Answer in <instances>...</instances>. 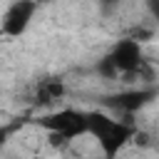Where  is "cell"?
<instances>
[{"mask_svg":"<svg viewBox=\"0 0 159 159\" xmlns=\"http://www.w3.org/2000/svg\"><path fill=\"white\" fill-rule=\"evenodd\" d=\"M87 132L99 142L102 152L112 159L129 139H132V127L124 124V122H117L107 114H99V112H89L87 114Z\"/></svg>","mask_w":159,"mask_h":159,"instance_id":"6da1fadb","label":"cell"},{"mask_svg":"<svg viewBox=\"0 0 159 159\" xmlns=\"http://www.w3.org/2000/svg\"><path fill=\"white\" fill-rule=\"evenodd\" d=\"M42 127L55 134H62L65 139H75L87 132V114L77 109H62V112L47 114L42 119Z\"/></svg>","mask_w":159,"mask_h":159,"instance_id":"7a4b0ae2","label":"cell"},{"mask_svg":"<svg viewBox=\"0 0 159 159\" xmlns=\"http://www.w3.org/2000/svg\"><path fill=\"white\" fill-rule=\"evenodd\" d=\"M35 7H37V5H35L32 0H17V2H12L10 10H7L5 17H2V27H0V32L7 35V37H17V35H22V32L27 30L32 15H35Z\"/></svg>","mask_w":159,"mask_h":159,"instance_id":"3957f363","label":"cell"},{"mask_svg":"<svg viewBox=\"0 0 159 159\" xmlns=\"http://www.w3.org/2000/svg\"><path fill=\"white\" fill-rule=\"evenodd\" d=\"M114 65L117 72H124V75H134V72H144V62H142V50H139V42L137 40H122L112 55H107Z\"/></svg>","mask_w":159,"mask_h":159,"instance_id":"277c9868","label":"cell"},{"mask_svg":"<svg viewBox=\"0 0 159 159\" xmlns=\"http://www.w3.org/2000/svg\"><path fill=\"white\" fill-rule=\"evenodd\" d=\"M147 99H149V92H144V89H142V92H139V89H132V92H122V94L112 97L109 104H112L114 109H119V112L132 114V112H137Z\"/></svg>","mask_w":159,"mask_h":159,"instance_id":"5b68a950","label":"cell"},{"mask_svg":"<svg viewBox=\"0 0 159 159\" xmlns=\"http://www.w3.org/2000/svg\"><path fill=\"white\" fill-rule=\"evenodd\" d=\"M62 92H65V87H62V82L60 80H45L40 87H37V104H52L55 99H60L62 97Z\"/></svg>","mask_w":159,"mask_h":159,"instance_id":"8992f818","label":"cell"},{"mask_svg":"<svg viewBox=\"0 0 159 159\" xmlns=\"http://www.w3.org/2000/svg\"><path fill=\"white\" fill-rule=\"evenodd\" d=\"M149 2V10L154 12V17H159V0H147Z\"/></svg>","mask_w":159,"mask_h":159,"instance_id":"52a82bcc","label":"cell"},{"mask_svg":"<svg viewBox=\"0 0 159 159\" xmlns=\"http://www.w3.org/2000/svg\"><path fill=\"white\" fill-rule=\"evenodd\" d=\"M7 134H10V129H7V127H2V129H0V147L5 144V139H7Z\"/></svg>","mask_w":159,"mask_h":159,"instance_id":"ba28073f","label":"cell"}]
</instances>
